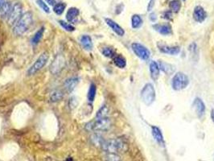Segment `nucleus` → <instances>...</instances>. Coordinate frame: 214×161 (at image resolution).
Segmentation results:
<instances>
[{"mask_svg": "<svg viewBox=\"0 0 214 161\" xmlns=\"http://www.w3.org/2000/svg\"><path fill=\"white\" fill-rule=\"evenodd\" d=\"M32 20V15L30 12H26L22 15L21 18L13 26V32L16 36H21L24 34L31 27Z\"/></svg>", "mask_w": 214, "mask_h": 161, "instance_id": "obj_2", "label": "nucleus"}, {"mask_svg": "<svg viewBox=\"0 0 214 161\" xmlns=\"http://www.w3.org/2000/svg\"><path fill=\"white\" fill-rule=\"evenodd\" d=\"M159 66L160 70H162L163 73H166L167 75H171L175 72V67L174 65H171V64H168L165 61H159Z\"/></svg>", "mask_w": 214, "mask_h": 161, "instance_id": "obj_17", "label": "nucleus"}, {"mask_svg": "<svg viewBox=\"0 0 214 161\" xmlns=\"http://www.w3.org/2000/svg\"><path fill=\"white\" fill-rule=\"evenodd\" d=\"M44 32V27H41V28H40V30H39V31L34 35V37H33L32 40V43L33 44H38V43L40 41V40L42 39Z\"/></svg>", "mask_w": 214, "mask_h": 161, "instance_id": "obj_26", "label": "nucleus"}, {"mask_svg": "<svg viewBox=\"0 0 214 161\" xmlns=\"http://www.w3.org/2000/svg\"><path fill=\"white\" fill-rule=\"evenodd\" d=\"M143 24V19L139 15H134L131 18V25L133 28H139Z\"/></svg>", "mask_w": 214, "mask_h": 161, "instance_id": "obj_22", "label": "nucleus"}, {"mask_svg": "<svg viewBox=\"0 0 214 161\" xmlns=\"http://www.w3.org/2000/svg\"><path fill=\"white\" fill-rule=\"evenodd\" d=\"M109 114V108L106 105H103L102 107L100 108V110L97 112L96 115V119H102V118L108 117Z\"/></svg>", "mask_w": 214, "mask_h": 161, "instance_id": "obj_24", "label": "nucleus"}, {"mask_svg": "<svg viewBox=\"0 0 214 161\" xmlns=\"http://www.w3.org/2000/svg\"><path fill=\"white\" fill-rule=\"evenodd\" d=\"M105 161H121V159L117 154L108 153L105 155Z\"/></svg>", "mask_w": 214, "mask_h": 161, "instance_id": "obj_30", "label": "nucleus"}, {"mask_svg": "<svg viewBox=\"0 0 214 161\" xmlns=\"http://www.w3.org/2000/svg\"><path fill=\"white\" fill-rule=\"evenodd\" d=\"M114 63L117 67L120 68V69H124L126 65V61L123 56H115L114 57Z\"/></svg>", "mask_w": 214, "mask_h": 161, "instance_id": "obj_21", "label": "nucleus"}, {"mask_svg": "<svg viewBox=\"0 0 214 161\" xmlns=\"http://www.w3.org/2000/svg\"><path fill=\"white\" fill-rule=\"evenodd\" d=\"M169 7L173 12H178L181 8V2L180 0H172L169 3Z\"/></svg>", "mask_w": 214, "mask_h": 161, "instance_id": "obj_25", "label": "nucleus"}, {"mask_svg": "<svg viewBox=\"0 0 214 161\" xmlns=\"http://www.w3.org/2000/svg\"><path fill=\"white\" fill-rule=\"evenodd\" d=\"M65 65V60L62 55H57L50 65V72L52 74H57L64 69Z\"/></svg>", "mask_w": 214, "mask_h": 161, "instance_id": "obj_9", "label": "nucleus"}, {"mask_svg": "<svg viewBox=\"0 0 214 161\" xmlns=\"http://www.w3.org/2000/svg\"><path fill=\"white\" fill-rule=\"evenodd\" d=\"M211 119L214 123V109H212V110H211Z\"/></svg>", "mask_w": 214, "mask_h": 161, "instance_id": "obj_36", "label": "nucleus"}, {"mask_svg": "<svg viewBox=\"0 0 214 161\" xmlns=\"http://www.w3.org/2000/svg\"><path fill=\"white\" fill-rule=\"evenodd\" d=\"M46 2H48L50 6H55L56 5V0H46Z\"/></svg>", "mask_w": 214, "mask_h": 161, "instance_id": "obj_34", "label": "nucleus"}, {"mask_svg": "<svg viewBox=\"0 0 214 161\" xmlns=\"http://www.w3.org/2000/svg\"><path fill=\"white\" fill-rule=\"evenodd\" d=\"M96 91H97V88H96V85L94 84H91L89 89L88 92V99L90 102H93L96 96Z\"/></svg>", "mask_w": 214, "mask_h": 161, "instance_id": "obj_27", "label": "nucleus"}, {"mask_svg": "<svg viewBox=\"0 0 214 161\" xmlns=\"http://www.w3.org/2000/svg\"><path fill=\"white\" fill-rule=\"evenodd\" d=\"M151 131H152V135L158 144L160 146H164V139H163V135L162 134L160 129L158 127L152 126L151 127Z\"/></svg>", "mask_w": 214, "mask_h": 161, "instance_id": "obj_15", "label": "nucleus"}, {"mask_svg": "<svg viewBox=\"0 0 214 161\" xmlns=\"http://www.w3.org/2000/svg\"><path fill=\"white\" fill-rule=\"evenodd\" d=\"M101 147L107 153H114L126 151L127 145L122 139H113L103 140Z\"/></svg>", "mask_w": 214, "mask_h": 161, "instance_id": "obj_1", "label": "nucleus"}, {"mask_svg": "<svg viewBox=\"0 0 214 161\" xmlns=\"http://www.w3.org/2000/svg\"><path fill=\"white\" fill-rule=\"evenodd\" d=\"M78 78L77 77H71L66 80L65 82V87L68 92H72L78 84Z\"/></svg>", "mask_w": 214, "mask_h": 161, "instance_id": "obj_18", "label": "nucleus"}, {"mask_svg": "<svg viewBox=\"0 0 214 161\" xmlns=\"http://www.w3.org/2000/svg\"><path fill=\"white\" fill-rule=\"evenodd\" d=\"M150 19H151L152 22H155L156 20V15L155 13L150 14Z\"/></svg>", "mask_w": 214, "mask_h": 161, "instance_id": "obj_33", "label": "nucleus"}, {"mask_svg": "<svg viewBox=\"0 0 214 161\" xmlns=\"http://www.w3.org/2000/svg\"><path fill=\"white\" fill-rule=\"evenodd\" d=\"M105 22H106L107 25L110 27L117 35H119V37H123L125 34V31L122 29V27L121 26H119L116 22H114V20L110 19H105Z\"/></svg>", "mask_w": 214, "mask_h": 161, "instance_id": "obj_14", "label": "nucleus"}, {"mask_svg": "<svg viewBox=\"0 0 214 161\" xmlns=\"http://www.w3.org/2000/svg\"><path fill=\"white\" fill-rule=\"evenodd\" d=\"M193 107L195 109L196 113L199 118H201L205 115V105L202 100L200 98H196L193 101Z\"/></svg>", "mask_w": 214, "mask_h": 161, "instance_id": "obj_11", "label": "nucleus"}, {"mask_svg": "<svg viewBox=\"0 0 214 161\" xmlns=\"http://www.w3.org/2000/svg\"><path fill=\"white\" fill-rule=\"evenodd\" d=\"M141 98L144 104L151 105L155 101V90L151 83H147L141 91Z\"/></svg>", "mask_w": 214, "mask_h": 161, "instance_id": "obj_4", "label": "nucleus"}, {"mask_svg": "<svg viewBox=\"0 0 214 161\" xmlns=\"http://www.w3.org/2000/svg\"><path fill=\"white\" fill-rule=\"evenodd\" d=\"M67 161H73V159H69Z\"/></svg>", "mask_w": 214, "mask_h": 161, "instance_id": "obj_37", "label": "nucleus"}, {"mask_svg": "<svg viewBox=\"0 0 214 161\" xmlns=\"http://www.w3.org/2000/svg\"><path fill=\"white\" fill-rule=\"evenodd\" d=\"M111 127V121L108 117L102 119H96L95 121L86 125V128L89 130L94 131H105Z\"/></svg>", "mask_w": 214, "mask_h": 161, "instance_id": "obj_3", "label": "nucleus"}, {"mask_svg": "<svg viewBox=\"0 0 214 161\" xmlns=\"http://www.w3.org/2000/svg\"><path fill=\"white\" fill-rule=\"evenodd\" d=\"M213 160H214V159H213Z\"/></svg>", "mask_w": 214, "mask_h": 161, "instance_id": "obj_38", "label": "nucleus"}, {"mask_svg": "<svg viewBox=\"0 0 214 161\" xmlns=\"http://www.w3.org/2000/svg\"><path fill=\"white\" fill-rule=\"evenodd\" d=\"M22 16V6L19 2H15L12 5L11 11L7 16V22L10 25L14 26Z\"/></svg>", "mask_w": 214, "mask_h": 161, "instance_id": "obj_6", "label": "nucleus"}, {"mask_svg": "<svg viewBox=\"0 0 214 161\" xmlns=\"http://www.w3.org/2000/svg\"><path fill=\"white\" fill-rule=\"evenodd\" d=\"M65 9V4L61 3V2H60V3H56L53 7L54 12H55L56 15H59V16L60 15H61V14H63Z\"/></svg>", "mask_w": 214, "mask_h": 161, "instance_id": "obj_28", "label": "nucleus"}, {"mask_svg": "<svg viewBox=\"0 0 214 161\" xmlns=\"http://www.w3.org/2000/svg\"><path fill=\"white\" fill-rule=\"evenodd\" d=\"M150 73H151V78L153 79L154 80H158L159 77V72H160V69H159V64L157 62L152 61L150 63Z\"/></svg>", "mask_w": 214, "mask_h": 161, "instance_id": "obj_16", "label": "nucleus"}, {"mask_svg": "<svg viewBox=\"0 0 214 161\" xmlns=\"http://www.w3.org/2000/svg\"><path fill=\"white\" fill-rule=\"evenodd\" d=\"M153 27L155 28V31L160 33L161 35H163V36H168V35H171L172 33V26L169 23H164V24L157 23V24L153 25Z\"/></svg>", "mask_w": 214, "mask_h": 161, "instance_id": "obj_13", "label": "nucleus"}, {"mask_svg": "<svg viewBox=\"0 0 214 161\" xmlns=\"http://www.w3.org/2000/svg\"><path fill=\"white\" fill-rule=\"evenodd\" d=\"M101 52L106 57H114V51L111 48H104Z\"/></svg>", "mask_w": 214, "mask_h": 161, "instance_id": "obj_29", "label": "nucleus"}, {"mask_svg": "<svg viewBox=\"0 0 214 161\" xmlns=\"http://www.w3.org/2000/svg\"><path fill=\"white\" fill-rule=\"evenodd\" d=\"M193 18L198 23H202L207 18V13L205 9L201 6L196 7L193 12Z\"/></svg>", "mask_w": 214, "mask_h": 161, "instance_id": "obj_12", "label": "nucleus"}, {"mask_svg": "<svg viewBox=\"0 0 214 161\" xmlns=\"http://www.w3.org/2000/svg\"><path fill=\"white\" fill-rule=\"evenodd\" d=\"M158 48H159V51L163 53L169 54V55H177L180 53V48L179 46H168L165 44H158Z\"/></svg>", "mask_w": 214, "mask_h": 161, "instance_id": "obj_10", "label": "nucleus"}, {"mask_svg": "<svg viewBox=\"0 0 214 161\" xmlns=\"http://www.w3.org/2000/svg\"><path fill=\"white\" fill-rule=\"evenodd\" d=\"M189 84V78L185 73H176L172 78V85L174 90H181L185 89Z\"/></svg>", "mask_w": 214, "mask_h": 161, "instance_id": "obj_5", "label": "nucleus"}, {"mask_svg": "<svg viewBox=\"0 0 214 161\" xmlns=\"http://www.w3.org/2000/svg\"><path fill=\"white\" fill-rule=\"evenodd\" d=\"M131 48L136 56L141 60L146 61V60L149 59L150 56H151V52L148 50V48L139 43H132Z\"/></svg>", "mask_w": 214, "mask_h": 161, "instance_id": "obj_8", "label": "nucleus"}, {"mask_svg": "<svg viewBox=\"0 0 214 161\" xmlns=\"http://www.w3.org/2000/svg\"><path fill=\"white\" fill-rule=\"evenodd\" d=\"M48 60V52H43L38 59L36 60V61L33 64L32 66H31L30 69L27 71V74L28 75H33L38 71H40V69L44 67V65L47 64Z\"/></svg>", "mask_w": 214, "mask_h": 161, "instance_id": "obj_7", "label": "nucleus"}, {"mask_svg": "<svg viewBox=\"0 0 214 161\" xmlns=\"http://www.w3.org/2000/svg\"><path fill=\"white\" fill-rule=\"evenodd\" d=\"M36 2H37V4H38L40 7H41V9H42L44 12H45L46 13H49L50 12L49 7H48L47 4L44 3V2L43 1V0H37Z\"/></svg>", "mask_w": 214, "mask_h": 161, "instance_id": "obj_32", "label": "nucleus"}, {"mask_svg": "<svg viewBox=\"0 0 214 161\" xmlns=\"http://www.w3.org/2000/svg\"><path fill=\"white\" fill-rule=\"evenodd\" d=\"M60 24L61 25V27H63L64 29H65L66 31L68 32H73L75 30V27L73 26L70 24V23H68L66 22L63 21V20H60L59 21Z\"/></svg>", "mask_w": 214, "mask_h": 161, "instance_id": "obj_31", "label": "nucleus"}, {"mask_svg": "<svg viewBox=\"0 0 214 161\" xmlns=\"http://www.w3.org/2000/svg\"><path fill=\"white\" fill-rule=\"evenodd\" d=\"M62 98H63V94H62L61 90H53L50 94V100L53 102H58V101L62 99Z\"/></svg>", "mask_w": 214, "mask_h": 161, "instance_id": "obj_23", "label": "nucleus"}, {"mask_svg": "<svg viewBox=\"0 0 214 161\" xmlns=\"http://www.w3.org/2000/svg\"><path fill=\"white\" fill-rule=\"evenodd\" d=\"M79 15V10L76 7H71L69 8L67 14H66V19H68V21L73 22Z\"/></svg>", "mask_w": 214, "mask_h": 161, "instance_id": "obj_20", "label": "nucleus"}, {"mask_svg": "<svg viewBox=\"0 0 214 161\" xmlns=\"http://www.w3.org/2000/svg\"><path fill=\"white\" fill-rule=\"evenodd\" d=\"M80 43H81L83 48L87 51H90L93 48V42H92V39L90 36H87V35L82 36L80 38Z\"/></svg>", "mask_w": 214, "mask_h": 161, "instance_id": "obj_19", "label": "nucleus"}, {"mask_svg": "<svg viewBox=\"0 0 214 161\" xmlns=\"http://www.w3.org/2000/svg\"><path fill=\"white\" fill-rule=\"evenodd\" d=\"M5 2H6V1H5V0H0V12L2 11V7H3Z\"/></svg>", "mask_w": 214, "mask_h": 161, "instance_id": "obj_35", "label": "nucleus"}]
</instances>
